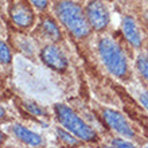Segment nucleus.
I'll list each match as a JSON object with an SVG mask.
<instances>
[{"mask_svg":"<svg viewBox=\"0 0 148 148\" xmlns=\"http://www.w3.org/2000/svg\"><path fill=\"white\" fill-rule=\"evenodd\" d=\"M55 14L61 23L71 32L75 38H85L90 34V24L78 3L71 0H62L55 5Z\"/></svg>","mask_w":148,"mask_h":148,"instance_id":"nucleus-1","label":"nucleus"},{"mask_svg":"<svg viewBox=\"0 0 148 148\" xmlns=\"http://www.w3.org/2000/svg\"><path fill=\"white\" fill-rule=\"evenodd\" d=\"M98 54L102 63L114 77L125 78L128 75V61L121 47L113 39L104 36L98 42Z\"/></svg>","mask_w":148,"mask_h":148,"instance_id":"nucleus-2","label":"nucleus"},{"mask_svg":"<svg viewBox=\"0 0 148 148\" xmlns=\"http://www.w3.org/2000/svg\"><path fill=\"white\" fill-rule=\"evenodd\" d=\"M54 110L61 125L66 131L73 133L75 137H78L79 140L84 141L97 140V133L94 132V129L90 125L86 124L70 106L65 105V104H55Z\"/></svg>","mask_w":148,"mask_h":148,"instance_id":"nucleus-3","label":"nucleus"},{"mask_svg":"<svg viewBox=\"0 0 148 148\" xmlns=\"http://www.w3.org/2000/svg\"><path fill=\"white\" fill-rule=\"evenodd\" d=\"M85 14L90 27L96 31H101L106 28L109 23V11L102 0H92L86 7Z\"/></svg>","mask_w":148,"mask_h":148,"instance_id":"nucleus-4","label":"nucleus"},{"mask_svg":"<svg viewBox=\"0 0 148 148\" xmlns=\"http://www.w3.org/2000/svg\"><path fill=\"white\" fill-rule=\"evenodd\" d=\"M40 59L43 63L55 71H65L67 69V59L61 49L55 45H47L40 51Z\"/></svg>","mask_w":148,"mask_h":148,"instance_id":"nucleus-5","label":"nucleus"},{"mask_svg":"<svg viewBox=\"0 0 148 148\" xmlns=\"http://www.w3.org/2000/svg\"><path fill=\"white\" fill-rule=\"evenodd\" d=\"M102 116H104V120L106 121V124L109 125L113 131L120 133L121 136L128 137V139H132L135 136L132 127L127 121V119L124 117L123 113L113 109H104L102 110Z\"/></svg>","mask_w":148,"mask_h":148,"instance_id":"nucleus-6","label":"nucleus"},{"mask_svg":"<svg viewBox=\"0 0 148 148\" xmlns=\"http://www.w3.org/2000/svg\"><path fill=\"white\" fill-rule=\"evenodd\" d=\"M10 16L14 24L22 28L31 27L34 23V12L26 3L23 1H16L10 8Z\"/></svg>","mask_w":148,"mask_h":148,"instance_id":"nucleus-7","label":"nucleus"},{"mask_svg":"<svg viewBox=\"0 0 148 148\" xmlns=\"http://www.w3.org/2000/svg\"><path fill=\"white\" fill-rule=\"evenodd\" d=\"M11 132L18 140L24 143V144H27V145H31V147H42V145L45 144V140H43V137L40 136V135H38V133H35L34 131L26 128V127H23V125H20V124L12 125Z\"/></svg>","mask_w":148,"mask_h":148,"instance_id":"nucleus-8","label":"nucleus"},{"mask_svg":"<svg viewBox=\"0 0 148 148\" xmlns=\"http://www.w3.org/2000/svg\"><path fill=\"white\" fill-rule=\"evenodd\" d=\"M121 30H123V34H124L125 39L132 46H135V47L141 46V35H140V31H139V27H137L136 22L131 16H124L123 18Z\"/></svg>","mask_w":148,"mask_h":148,"instance_id":"nucleus-9","label":"nucleus"},{"mask_svg":"<svg viewBox=\"0 0 148 148\" xmlns=\"http://www.w3.org/2000/svg\"><path fill=\"white\" fill-rule=\"evenodd\" d=\"M42 30H43V34L50 40L57 42V40L61 39V30H59L58 24L55 23L51 18H46L42 22Z\"/></svg>","mask_w":148,"mask_h":148,"instance_id":"nucleus-10","label":"nucleus"},{"mask_svg":"<svg viewBox=\"0 0 148 148\" xmlns=\"http://www.w3.org/2000/svg\"><path fill=\"white\" fill-rule=\"evenodd\" d=\"M12 59V54L7 43L0 40V63L1 65H10Z\"/></svg>","mask_w":148,"mask_h":148,"instance_id":"nucleus-11","label":"nucleus"},{"mask_svg":"<svg viewBox=\"0 0 148 148\" xmlns=\"http://www.w3.org/2000/svg\"><path fill=\"white\" fill-rule=\"evenodd\" d=\"M57 132H58V137L61 139V141H62L63 144L74 145V144H77L78 143V137H75L73 133H70L69 131L65 132V131H62V129H58Z\"/></svg>","mask_w":148,"mask_h":148,"instance_id":"nucleus-12","label":"nucleus"},{"mask_svg":"<svg viewBox=\"0 0 148 148\" xmlns=\"http://www.w3.org/2000/svg\"><path fill=\"white\" fill-rule=\"evenodd\" d=\"M137 69L140 74L148 81V55H140L137 59Z\"/></svg>","mask_w":148,"mask_h":148,"instance_id":"nucleus-13","label":"nucleus"},{"mask_svg":"<svg viewBox=\"0 0 148 148\" xmlns=\"http://www.w3.org/2000/svg\"><path fill=\"white\" fill-rule=\"evenodd\" d=\"M24 105H26V108H27L28 112L32 113V114H35V116H45V114H46V113H45V110H43L40 106L36 105L35 102L24 101Z\"/></svg>","mask_w":148,"mask_h":148,"instance_id":"nucleus-14","label":"nucleus"},{"mask_svg":"<svg viewBox=\"0 0 148 148\" xmlns=\"http://www.w3.org/2000/svg\"><path fill=\"white\" fill-rule=\"evenodd\" d=\"M30 3H31L35 8H38L39 11L46 10L47 5H49V1H47V0H30Z\"/></svg>","mask_w":148,"mask_h":148,"instance_id":"nucleus-15","label":"nucleus"},{"mask_svg":"<svg viewBox=\"0 0 148 148\" xmlns=\"http://www.w3.org/2000/svg\"><path fill=\"white\" fill-rule=\"evenodd\" d=\"M112 145L113 147H133V144L131 143V141L123 140V139H113Z\"/></svg>","mask_w":148,"mask_h":148,"instance_id":"nucleus-16","label":"nucleus"},{"mask_svg":"<svg viewBox=\"0 0 148 148\" xmlns=\"http://www.w3.org/2000/svg\"><path fill=\"white\" fill-rule=\"evenodd\" d=\"M139 101H140L141 105L148 110V93L147 92H141L140 96H139Z\"/></svg>","mask_w":148,"mask_h":148,"instance_id":"nucleus-17","label":"nucleus"},{"mask_svg":"<svg viewBox=\"0 0 148 148\" xmlns=\"http://www.w3.org/2000/svg\"><path fill=\"white\" fill-rule=\"evenodd\" d=\"M3 119H5V110H4L3 106L0 105V120H3Z\"/></svg>","mask_w":148,"mask_h":148,"instance_id":"nucleus-18","label":"nucleus"},{"mask_svg":"<svg viewBox=\"0 0 148 148\" xmlns=\"http://www.w3.org/2000/svg\"><path fill=\"white\" fill-rule=\"evenodd\" d=\"M3 143H4V135H3V132L0 131V145L3 144Z\"/></svg>","mask_w":148,"mask_h":148,"instance_id":"nucleus-19","label":"nucleus"}]
</instances>
